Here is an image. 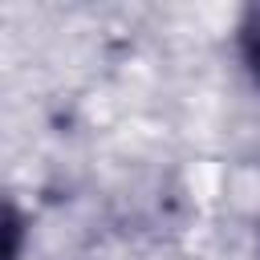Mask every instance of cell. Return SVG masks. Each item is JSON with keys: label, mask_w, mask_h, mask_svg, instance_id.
Instances as JSON below:
<instances>
[{"label": "cell", "mask_w": 260, "mask_h": 260, "mask_svg": "<svg viewBox=\"0 0 260 260\" xmlns=\"http://www.w3.org/2000/svg\"><path fill=\"white\" fill-rule=\"evenodd\" d=\"M240 57H244L248 73L260 81V4H252L240 20Z\"/></svg>", "instance_id": "obj_1"}]
</instances>
